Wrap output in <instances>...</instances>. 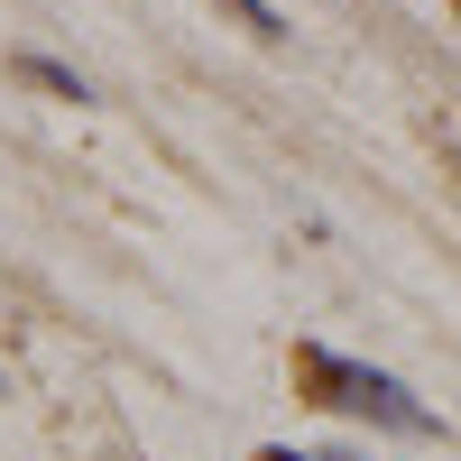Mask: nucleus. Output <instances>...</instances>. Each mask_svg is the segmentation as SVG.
Segmentation results:
<instances>
[{
    "mask_svg": "<svg viewBox=\"0 0 461 461\" xmlns=\"http://www.w3.org/2000/svg\"><path fill=\"white\" fill-rule=\"evenodd\" d=\"M258 461H314V452H295V443H258Z\"/></svg>",
    "mask_w": 461,
    "mask_h": 461,
    "instance_id": "20e7f679",
    "label": "nucleus"
},
{
    "mask_svg": "<svg viewBox=\"0 0 461 461\" xmlns=\"http://www.w3.org/2000/svg\"><path fill=\"white\" fill-rule=\"evenodd\" d=\"M19 74H28L37 93H56V102H93V84H84V74H74L65 56H19Z\"/></svg>",
    "mask_w": 461,
    "mask_h": 461,
    "instance_id": "f03ea898",
    "label": "nucleus"
},
{
    "mask_svg": "<svg viewBox=\"0 0 461 461\" xmlns=\"http://www.w3.org/2000/svg\"><path fill=\"white\" fill-rule=\"evenodd\" d=\"M0 397H10V378H0Z\"/></svg>",
    "mask_w": 461,
    "mask_h": 461,
    "instance_id": "423d86ee",
    "label": "nucleus"
},
{
    "mask_svg": "<svg viewBox=\"0 0 461 461\" xmlns=\"http://www.w3.org/2000/svg\"><path fill=\"white\" fill-rule=\"evenodd\" d=\"M230 19H240L249 37H286V19H277V0H221Z\"/></svg>",
    "mask_w": 461,
    "mask_h": 461,
    "instance_id": "7ed1b4c3",
    "label": "nucleus"
},
{
    "mask_svg": "<svg viewBox=\"0 0 461 461\" xmlns=\"http://www.w3.org/2000/svg\"><path fill=\"white\" fill-rule=\"evenodd\" d=\"M332 461H369V452H332Z\"/></svg>",
    "mask_w": 461,
    "mask_h": 461,
    "instance_id": "39448f33",
    "label": "nucleus"
},
{
    "mask_svg": "<svg viewBox=\"0 0 461 461\" xmlns=\"http://www.w3.org/2000/svg\"><path fill=\"white\" fill-rule=\"evenodd\" d=\"M304 378L323 388V406H341V415H369V425H388V434H443V415L406 388V378H388V369H369V360H341V351H323V341H304Z\"/></svg>",
    "mask_w": 461,
    "mask_h": 461,
    "instance_id": "f257e3e1",
    "label": "nucleus"
}]
</instances>
